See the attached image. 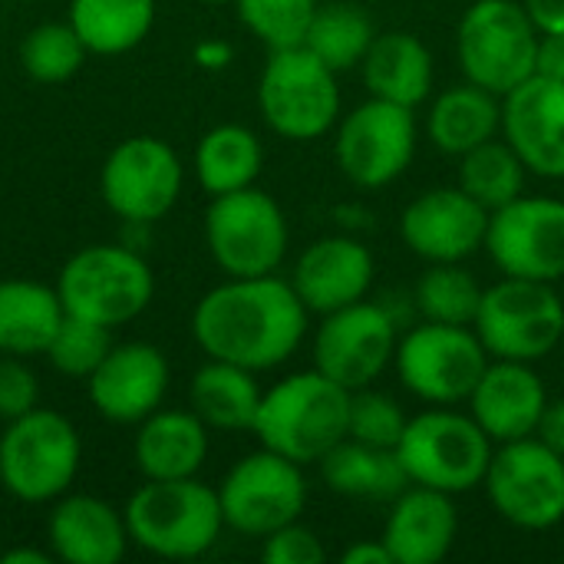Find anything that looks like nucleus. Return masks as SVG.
<instances>
[{"mask_svg": "<svg viewBox=\"0 0 564 564\" xmlns=\"http://www.w3.org/2000/svg\"><path fill=\"white\" fill-rule=\"evenodd\" d=\"M482 486L492 509L516 529L545 532L564 519V456L535 436L502 443Z\"/></svg>", "mask_w": 564, "mask_h": 564, "instance_id": "nucleus-13", "label": "nucleus"}, {"mask_svg": "<svg viewBox=\"0 0 564 564\" xmlns=\"http://www.w3.org/2000/svg\"><path fill=\"white\" fill-rule=\"evenodd\" d=\"M63 317L66 307L56 288L40 281H0V354H46Z\"/></svg>", "mask_w": 564, "mask_h": 564, "instance_id": "nucleus-28", "label": "nucleus"}, {"mask_svg": "<svg viewBox=\"0 0 564 564\" xmlns=\"http://www.w3.org/2000/svg\"><path fill=\"white\" fill-rule=\"evenodd\" d=\"M489 433L469 416L433 406L413 420L397 443V459L410 479V486H426L446 496L473 492L486 482L492 463Z\"/></svg>", "mask_w": 564, "mask_h": 564, "instance_id": "nucleus-4", "label": "nucleus"}, {"mask_svg": "<svg viewBox=\"0 0 564 564\" xmlns=\"http://www.w3.org/2000/svg\"><path fill=\"white\" fill-rule=\"evenodd\" d=\"M129 539L159 558H198L215 549L225 516L218 489L188 479H145L126 502Z\"/></svg>", "mask_w": 564, "mask_h": 564, "instance_id": "nucleus-3", "label": "nucleus"}, {"mask_svg": "<svg viewBox=\"0 0 564 564\" xmlns=\"http://www.w3.org/2000/svg\"><path fill=\"white\" fill-rule=\"evenodd\" d=\"M56 291L66 314L112 330L152 304L155 274L126 245H89L63 264Z\"/></svg>", "mask_w": 564, "mask_h": 564, "instance_id": "nucleus-7", "label": "nucleus"}, {"mask_svg": "<svg viewBox=\"0 0 564 564\" xmlns=\"http://www.w3.org/2000/svg\"><path fill=\"white\" fill-rule=\"evenodd\" d=\"M539 26L522 0H476L456 26V56L469 83L506 96L535 73Z\"/></svg>", "mask_w": 564, "mask_h": 564, "instance_id": "nucleus-9", "label": "nucleus"}, {"mask_svg": "<svg viewBox=\"0 0 564 564\" xmlns=\"http://www.w3.org/2000/svg\"><path fill=\"white\" fill-rule=\"evenodd\" d=\"M545 403H549V390L542 377L532 370V364H519V360L489 364L476 390L469 393V413L489 433L492 443L535 436Z\"/></svg>", "mask_w": 564, "mask_h": 564, "instance_id": "nucleus-22", "label": "nucleus"}, {"mask_svg": "<svg viewBox=\"0 0 564 564\" xmlns=\"http://www.w3.org/2000/svg\"><path fill=\"white\" fill-rule=\"evenodd\" d=\"M373 36L377 30L364 7L350 0H330V3H317L304 46L334 73H347L364 63Z\"/></svg>", "mask_w": 564, "mask_h": 564, "instance_id": "nucleus-33", "label": "nucleus"}, {"mask_svg": "<svg viewBox=\"0 0 564 564\" xmlns=\"http://www.w3.org/2000/svg\"><path fill=\"white\" fill-rule=\"evenodd\" d=\"M0 564H50V555L33 552V549H13V552L0 555Z\"/></svg>", "mask_w": 564, "mask_h": 564, "instance_id": "nucleus-46", "label": "nucleus"}, {"mask_svg": "<svg viewBox=\"0 0 564 564\" xmlns=\"http://www.w3.org/2000/svg\"><path fill=\"white\" fill-rule=\"evenodd\" d=\"M486 251L506 278L555 284L564 278V202L519 195L489 215Z\"/></svg>", "mask_w": 564, "mask_h": 564, "instance_id": "nucleus-15", "label": "nucleus"}, {"mask_svg": "<svg viewBox=\"0 0 564 564\" xmlns=\"http://www.w3.org/2000/svg\"><path fill=\"white\" fill-rule=\"evenodd\" d=\"M264 169L261 139L238 122L208 129L195 145V178L215 198L254 185Z\"/></svg>", "mask_w": 564, "mask_h": 564, "instance_id": "nucleus-31", "label": "nucleus"}, {"mask_svg": "<svg viewBox=\"0 0 564 564\" xmlns=\"http://www.w3.org/2000/svg\"><path fill=\"white\" fill-rule=\"evenodd\" d=\"M535 73L564 83V30L562 33H539Z\"/></svg>", "mask_w": 564, "mask_h": 564, "instance_id": "nucleus-42", "label": "nucleus"}, {"mask_svg": "<svg viewBox=\"0 0 564 564\" xmlns=\"http://www.w3.org/2000/svg\"><path fill=\"white\" fill-rule=\"evenodd\" d=\"M340 564H393V558H390V549L383 545V539H360L344 549Z\"/></svg>", "mask_w": 564, "mask_h": 564, "instance_id": "nucleus-45", "label": "nucleus"}, {"mask_svg": "<svg viewBox=\"0 0 564 564\" xmlns=\"http://www.w3.org/2000/svg\"><path fill=\"white\" fill-rule=\"evenodd\" d=\"M416 116L410 106L370 96L337 119V169L357 188H387L410 169L416 155Z\"/></svg>", "mask_w": 564, "mask_h": 564, "instance_id": "nucleus-12", "label": "nucleus"}, {"mask_svg": "<svg viewBox=\"0 0 564 564\" xmlns=\"http://www.w3.org/2000/svg\"><path fill=\"white\" fill-rule=\"evenodd\" d=\"M202 3H235V0H202Z\"/></svg>", "mask_w": 564, "mask_h": 564, "instance_id": "nucleus-47", "label": "nucleus"}, {"mask_svg": "<svg viewBox=\"0 0 564 564\" xmlns=\"http://www.w3.org/2000/svg\"><path fill=\"white\" fill-rule=\"evenodd\" d=\"M261 397L264 393L251 370L225 364V360H212V357L202 370H195L192 387H188L192 413L208 430H218V433L254 430Z\"/></svg>", "mask_w": 564, "mask_h": 564, "instance_id": "nucleus-29", "label": "nucleus"}, {"mask_svg": "<svg viewBox=\"0 0 564 564\" xmlns=\"http://www.w3.org/2000/svg\"><path fill=\"white\" fill-rule=\"evenodd\" d=\"M169 390V360L159 347L132 340L112 344L102 364L86 377L93 410L109 423H142L152 416Z\"/></svg>", "mask_w": 564, "mask_h": 564, "instance_id": "nucleus-19", "label": "nucleus"}, {"mask_svg": "<svg viewBox=\"0 0 564 564\" xmlns=\"http://www.w3.org/2000/svg\"><path fill=\"white\" fill-rule=\"evenodd\" d=\"M182 162L165 139L132 135L119 142L99 175L102 202L129 225L165 218L182 195Z\"/></svg>", "mask_w": 564, "mask_h": 564, "instance_id": "nucleus-16", "label": "nucleus"}, {"mask_svg": "<svg viewBox=\"0 0 564 564\" xmlns=\"http://www.w3.org/2000/svg\"><path fill=\"white\" fill-rule=\"evenodd\" d=\"M86 43L73 30V23H40L23 36L20 66L36 83H66L86 63Z\"/></svg>", "mask_w": 564, "mask_h": 564, "instance_id": "nucleus-36", "label": "nucleus"}, {"mask_svg": "<svg viewBox=\"0 0 564 564\" xmlns=\"http://www.w3.org/2000/svg\"><path fill=\"white\" fill-rule=\"evenodd\" d=\"M258 109L281 139L314 142L340 119L337 73L307 46L271 50L258 79Z\"/></svg>", "mask_w": 564, "mask_h": 564, "instance_id": "nucleus-6", "label": "nucleus"}, {"mask_svg": "<svg viewBox=\"0 0 564 564\" xmlns=\"http://www.w3.org/2000/svg\"><path fill=\"white\" fill-rule=\"evenodd\" d=\"M304 466L258 449L238 459L218 486L225 525L248 539H268L271 532L301 519L307 506Z\"/></svg>", "mask_w": 564, "mask_h": 564, "instance_id": "nucleus-14", "label": "nucleus"}, {"mask_svg": "<svg viewBox=\"0 0 564 564\" xmlns=\"http://www.w3.org/2000/svg\"><path fill=\"white\" fill-rule=\"evenodd\" d=\"M288 241L291 231L281 205L254 185L215 195L205 212L208 254L228 278L274 274L288 254Z\"/></svg>", "mask_w": 564, "mask_h": 564, "instance_id": "nucleus-10", "label": "nucleus"}, {"mask_svg": "<svg viewBox=\"0 0 564 564\" xmlns=\"http://www.w3.org/2000/svg\"><path fill=\"white\" fill-rule=\"evenodd\" d=\"M397 321L383 304L357 301L324 314L314 334V370L344 390H364L380 380L397 354Z\"/></svg>", "mask_w": 564, "mask_h": 564, "instance_id": "nucleus-17", "label": "nucleus"}, {"mask_svg": "<svg viewBox=\"0 0 564 564\" xmlns=\"http://www.w3.org/2000/svg\"><path fill=\"white\" fill-rule=\"evenodd\" d=\"M393 367L406 393L433 406H453L476 390L489 367V350L473 327L423 321L400 337Z\"/></svg>", "mask_w": 564, "mask_h": 564, "instance_id": "nucleus-11", "label": "nucleus"}, {"mask_svg": "<svg viewBox=\"0 0 564 564\" xmlns=\"http://www.w3.org/2000/svg\"><path fill=\"white\" fill-rule=\"evenodd\" d=\"M83 443L76 426L53 410H30L0 436V486L30 506L63 499L79 473Z\"/></svg>", "mask_w": 564, "mask_h": 564, "instance_id": "nucleus-5", "label": "nucleus"}, {"mask_svg": "<svg viewBox=\"0 0 564 564\" xmlns=\"http://www.w3.org/2000/svg\"><path fill=\"white\" fill-rule=\"evenodd\" d=\"M307 314L291 281L274 274L228 278L195 304L192 337L212 360L264 373L297 354Z\"/></svg>", "mask_w": 564, "mask_h": 564, "instance_id": "nucleus-1", "label": "nucleus"}, {"mask_svg": "<svg viewBox=\"0 0 564 564\" xmlns=\"http://www.w3.org/2000/svg\"><path fill=\"white\" fill-rule=\"evenodd\" d=\"M69 23L89 53L119 56L149 36L155 0H69Z\"/></svg>", "mask_w": 564, "mask_h": 564, "instance_id": "nucleus-32", "label": "nucleus"}, {"mask_svg": "<svg viewBox=\"0 0 564 564\" xmlns=\"http://www.w3.org/2000/svg\"><path fill=\"white\" fill-rule=\"evenodd\" d=\"M238 20L268 50L304 46L307 26L317 13V0H235Z\"/></svg>", "mask_w": 564, "mask_h": 564, "instance_id": "nucleus-37", "label": "nucleus"}, {"mask_svg": "<svg viewBox=\"0 0 564 564\" xmlns=\"http://www.w3.org/2000/svg\"><path fill=\"white\" fill-rule=\"evenodd\" d=\"M261 558L268 564H321L327 558V549L321 542V535L307 525L291 522L278 532H271L268 539H261Z\"/></svg>", "mask_w": 564, "mask_h": 564, "instance_id": "nucleus-40", "label": "nucleus"}, {"mask_svg": "<svg viewBox=\"0 0 564 564\" xmlns=\"http://www.w3.org/2000/svg\"><path fill=\"white\" fill-rule=\"evenodd\" d=\"M364 86L373 99H387L397 106L416 109L433 93V53L430 46L406 30L377 33L364 63Z\"/></svg>", "mask_w": 564, "mask_h": 564, "instance_id": "nucleus-25", "label": "nucleus"}, {"mask_svg": "<svg viewBox=\"0 0 564 564\" xmlns=\"http://www.w3.org/2000/svg\"><path fill=\"white\" fill-rule=\"evenodd\" d=\"M525 13L539 26V33H562L564 30V0H522Z\"/></svg>", "mask_w": 564, "mask_h": 564, "instance_id": "nucleus-44", "label": "nucleus"}, {"mask_svg": "<svg viewBox=\"0 0 564 564\" xmlns=\"http://www.w3.org/2000/svg\"><path fill=\"white\" fill-rule=\"evenodd\" d=\"M40 387L33 370L23 364V357H0V420H17L30 410H36Z\"/></svg>", "mask_w": 564, "mask_h": 564, "instance_id": "nucleus-41", "label": "nucleus"}, {"mask_svg": "<svg viewBox=\"0 0 564 564\" xmlns=\"http://www.w3.org/2000/svg\"><path fill=\"white\" fill-rule=\"evenodd\" d=\"M347 426L350 390H344L321 370H304L264 390L251 433L261 440L264 449L297 466H314L337 443L347 440Z\"/></svg>", "mask_w": 564, "mask_h": 564, "instance_id": "nucleus-2", "label": "nucleus"}, {"mask_svg": "<svg viewBox=\"0 0 564 564\" xmlns=\"http://www.w3.org/2000/svg\"><path fill=\"white\" fill-rule=\"evenodd\" d=\"M459 535V512L453 496L406 486L390 509L383 545L390 549L393 564H440L456 545Z\"/></svg>", "mask_w": 564, "mask_h": 564, "instance_id": "nucleus-23", "label": "nucleus"}, {"mask_svg": "<svg viewBox=\"0 0 564 564\" xmlns=\"http://www.w3.org/2000/svg\"><path fill=\"white\" fill-rule=\"evenodd\" d=\"M489 208L456 188H430L400 215L403 245L430 264H459L486 248Z\"/></svg>", "mask_w": 564, "mask_h": 564, "instance_id": "nucleus-18", "label": "nucleus"}, {"mask_svg": "<svg viewBox=\"0 0 564 564\" xmlns=\"http://www.w3.org/2000/svg\"><path fill=\"white\" fill-rule=\"evenodd\" d=\"M377 264L373 254L364 241L330 235L311 241L294 271H291V288L304 301L311 314H334L340 307H350L367 297L373 284Z\"/></svg>", "mask_w": 564, "mask_h": 564, "instance_id": "nucleus-21", "label": "nucleus"}, {"mask_svg": "<svg viewBox=\"0 0 564 564\" xmlns=\"http://www.w3.org/2000/svg\"><path fill=\"white\" fill-rule=\"evenodd\" d=\"M50 549L66 564H119L129 545L126 516L96 496H66L46 522Z\"/></svg>", "mask_w": 564, "mask_h": 564, "instance_id": "nucleus-24", "label": "nucleus"}, {"mask_svg": "<svg viewBox=\"0 0 564 564\" xmlns=\"http://www.w3.org/2000/svg\"><path fill=\"white\" fill-rule=\"evenodd\" d=\"M473 330L492 360H545L564 340L562 294L545 281L502 278L482 291Z\"/></svg>", "mask_w": 564, "mask_h": 564, "instance_id": "nucleus-8", "label": "nucleus"}, {"mask_svg": "<svg viewBox=\"0 0 564 564\" xmlns=\"http://www.w3.org/2000/svg\"><path fill=\"white\" fill-rule=\"evenodd\" d=\"M479 281L473 278V271L459 264H430L420 281H416V311L423 314V321L433 324H459V327H473L476 314H479V301H482Z\"/></svg>", "mask_w": 564, "mask_h": 564, "instance_id": "nucleus-35", "label": "nucleus"}, {"mask_svg": "<svg viewBox=\"0 0 564 564\" xmlns=\"http://www.w3.org/2000/svg\"><path fill=\"white\" fill-rule=\"evenodd\" d=\"M535 440H542L549 449H555L558 456H564V397H555L545 403V413L539 420Z\"/></svg>", "mask_w": 564, "mask_h": 564, "instance_id": "nucleus-43", "label": "nucleus"}, {"mask_svg": "<svg viewBox=\"0 0 564 564\" xmlns=\"http://www.w3.org/2000/svg\"><path fill=\"white\" fill-rule=\"evenodd\" d=\"M502 139L539 178H564V83L532 73L502 96Z\"/></svg>", "mask_w": 564, "mask_h": 564, "instance_id": "nucleus-20", "label": "nucleus"}, {"mask_svg": "<svg viewBox=\"0 0 564 564\" xmlns=\"http://www.w3.org/2000/svg\"><path fill=\"white\" fill-rule=\"evenodd\" d=\"M426 132L430 142L443 155H466L469 149L496 139L502 132V96L476 86V83H459L443 89L426 116Z\"/></svg>", "mask_w": 564, "mask_h": 564, "instance_id": "nucleus-27", "label": "nucleus"}, {"mask_svg": "<svg viewBox=\"0 0 564 564\" xmlns=\"http://www.w3.org/2000/svg\"><path fill=\"white\" fill-rule=\"evenodd\" d=\"M109 350H112L109 327L66 314L59 330L53 334V340L46 347V357H50L56 373L73 377V380H86L102 364V357Z\"/></svg>", "mask_w": 564, "mask_h": 564, "instance_id": "nucleus-38", "label": "nucleus"}, {"mask_svg": "<svg viewBox=\"0 0 564 564\" xmlns=\"http://www.w3.org/2000/svg\"><path fill=\"white\" fill-rule=\"evenodd\" d=\"M208 459V426L192 410H155L139 423L135 463L145 479H188Z\"/></svg>", "mask_w": 564, "mask_h": 564, "instance_id": "nucleus-26", "label": "nucleus"}, {"mask_svg": "<svg viewBox=\"0 0 564 564\" xmlns=\"http://www.w3.org/2000/svg\"><path fill=\"white\" fill-rule=\"evenodd\" d=\"M403 430H406V413L390 393H380L373 387L350 393V426H347L350 440L367 443V446L397 449Z\"/></svg>", "mask_w": 564, "mask_h": 564, "instance_id": "nucleus-39", "label": "nucleus"}, {"mask_svg": "<svg viewBox=\"0 0 564 564\" xmlns=\"http://www.w3.org/2000/svg\"><path fill=\"white\" fill-rule=\"evenodd\" d=\"M525 175L529 169L506 139H489L459 155V188L489 212L519 198L525 192Z\"/></svg>", "mask_w": 564, "mask_h": 564, "instance_id": "nucleus-34", "label": "nucleus"}, {"mask_svg": "<svg viewBox=\"0 0 564 564\" xmlns=\"http://www.w3.org/2000/svg\"><path fill=\"white\" fill-rule=\"evenodd\" d=\"M317 466H321V479L327 482V489L344 499L393 502L410 486L397 459V449L367 446L350 436L337 443Z\"/></svg>", "mask_w": 564, "mask_h": 564, "instance_id": "nucleus-30", "label": "nucleus"}]
</instances>
